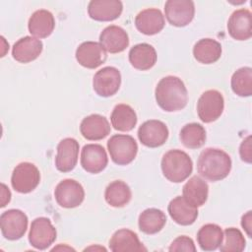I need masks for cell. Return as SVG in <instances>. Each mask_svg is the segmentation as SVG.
<instances>
[{
    "label": "cell",
    "instance_id": "cell-1",
    "mask_svg": "<svg viewBox=\"0 0 252 252\" xmlns=\"http://www.w3.org/2000/svg\"><path fill=\"white\" fill-rule=\"evenodd\" d=\"M155 96L158 106L167 112L183 109L188 100L187 89L181 79L166 76L157 85Z\"/></svg>",
    "mask_w": 252,
    "mask_h": 252
},
{
    "label": "cell",
    "instance_id": "cell-2",
    "mask_svg": "<svg viewBox=\"0 0 252 252\" xmlns=\"http://www.w3.org/2000/svg\"><path fill=\"white\" fill-rule=\"evenodd\" d=\"M231 158L224 151L205 149L199 156L197 170L201 176L212 182L224 179L230 172Z\"/></svg>",
    "mask_w": 252,
    "mask_h": 252
},
{
    "label": "cell",
    "instance_id": "cell-3",
    "mask_svg": "<svg viewBox=\"0 0 252 252\" xmlns=\"http://www.w3.org/2000/svg\"><path fill=\"white\" fill-rule=\"evenodd\" d=\"M161 170L170 182L179 183L189 177L193 170L191 158L181 150H170L161 158Z\"/></svg>",
    "mask_w": 252,
    "mask_h": 252
},
{
    "label": "cell",
    "instance_id": "cell-4",
    "mask_svg": "<svg viewBox=\"0 0 252 252\" xmlns=\"http://www.w3.org/2000/svg\"><path fill=\"white\" fill-rule=\"evenodd\" d=\"M107 150L113 162L119 165H126L136 158L138 145L132 136L116 134L107 141Z\"/></svg>",
    "mask_w": 252,
    "mask_h": 252
},
{
    "label": "cell",
    "instance_id": "cell-5",
    "mask_svg": "<svg viewBox=\"0 0 252 252\" xmlns=\"http://www.w3.org/2000/svg\"><path fill=\"white\" fill-rule=\"evenodd\" d=\"M40 181L38 168L31 162H21L13 170L11 184L15 191L19 193H30L33 191Z\"/></svg>",
    "mask_w": 252,
    "mask_h": 252
},
{
    "label": "cell",
    "instance_id": "cell-6",
    "mask_svg": "<svg viewBox=\"0 0 252 252\" xmlns=\"http://www.w3.org/2000/svg\"><path fill=\"white\" fill-rule=\"evenodd\" d=\"M27 215L18 209H10L2 213L0 217V227L2 235L8 240L22 238L28 228Z\"/></svg>",
    "mask_w": 252,
    "mask_h": 252
},
{
    "label": "cell",
    "instance_id": "cell-7",
    "mask_svg": "<svg viewBox=\"0 0 252 252\" xmlns=\"http://www.w3.org/2000/svg\"><path fill=\"white\" fill-rule=\"evenodd\" d=\"M224 100L222 94L217 90H209L201 94L197 102L199 118L205 123L216 121L222 113Z\"/></svg>",
    "mask_w": 252,
    "mask_h": 252
},
{
    "label": "cell",
    "instance_id": "cell-8",
    "mask_svg": "<svg viewBox=\"0 0 252 252\" xmlns=\"http://www.w3.org/2000/svg\"><path fill=\"white\" fill-rule=\"evenodd\" d=\"M56 235V228L53 226L50 220L40 217L32 221L29 232V242L35 249L44 250L55 241Z\"/></svg>",
    "mask_w": 252,
    "mask_h": 252
},
{
    "label": "cell",
    "instance_id": "cell-9",
    "mask_svg": "<svg viewBox=\"0 0 252 252\" xmlns=\"http://www.w3.org/2000/svg\"><path fill=\"white\" fill-rule=\"evenodd\" d=\"M54 197L60 207L72 209L83 203L85 191L78 181L74 179H64L57 184L54 190Z\"/></svg>",
    "mask_w": 252,
    "mask_h": 252
},
{
    "label": "cell",
    "instance_id": "cell-10",
    "mask_svg": "<svg viewBox=\"0 0 252 252\" xmlns=\"http://www.w3.org/2000/svg\"><path fill=\"white\" fill-rule=\"evenodd\" d=\"M121 85V75L117 68L107 66L98 70L93 80L94 91L103 97L115 94Z\"/></svg>",
    "mask_w": 252,
    "mask_h": 252
},
{
    "label": "cell",
    "instance_id": "cell-11",
    "mask_svg": "<svg viewBox=\"0 0 252 252\" xmlns=\"http://www.w3.org/2000/svg\"><path fill=\"white\" fill-rule=\"evenodd\" d=\"M164 13L170 25L185 27L194 18V2L190 0H168L164 4Z\"/></svg>",
    "mask_w": 252,
    "mask_h": 252
},
{
    "label": "cell",
    "instance_id": "cell-12",
    "mask_svg": "<svg viewBox=\"0 0 252 252\" xmlns=\"http://www.w3.org/2000/svg\"><path fill=\"white\" fill-rule=\"evenodd\" d=\"M138 138L144 146L158 148L166 142L168 138V129L162 121L156 119L148 120L139 127Z\"/></svg>",
    "mask_w": 252,
    "mask_h": 252
},
{
    "label": "cell",
    "instance_id": "cell-13",
    "mask_svg": "<svg viewBox=\"0 0 252 252\" xmlns=\"http://www.w3.org/2000/svg\"><path fill=\"white\" fill-rule=\"evenodd\" d=\"M107 54L102 45L95 41H85L76 49V59L88 69H95L105 62Z\"/></svg>",
    "mask_w": 252,
    "mask_h": 252
},
{
    "label": "cell",
    "instance_id": "cell-14",
    "mask_svg": "<svg viewBox=\"0 0 252 252\" xmlns=\"http://www.w3.org/2000/svg\"><path fill=\"white\" fill-rule=\"evenodd\" d=\"M108 162V158L104 148L98 144L85 145L81 153V165L90 173H99Z\"/></svg>",
    "mask_w": 252,
    "mask_h": 252
},
{
    "label": "cell",
    "instance_id": "cell-15",
    "mask_svg": "<svg viewBox=\"0 0 252 252\" xmlns=\"http://www.w3.org/2000/svg\"><path fill=\"white\" fill-rule=\"evenodd\" d=\"M79 143L73 138H65L57 146L55 157L56 168L61 172L73 170L78 161Z\"/></svg>",
    "mask_w": 252,
    "mask_h": 252
},
{
    "label": "cell",
    "instance_id": "cell-16",
    "mask_svg": "<svg viewBox=\"0 0 252 252\" xmlns=\"http://www.w3.org/2000/svg\"><path fill=\"white\" fill-rule=\"evenodd\" d=\"M251 12L248 9L235 10L227 22L229 35L236 40H247L252 36Z\"/></svg>",
    "mask_w": 252,
    "mask_h": 252
},
{
    "label": "cell",
    "instance_id": "cell-17",
    "mask_svg": "<svg viewBox=\"0 0 252 252\" xmlns=\"http://www.w3.org/2000/svg\"><path fill=\"white\" fill-rule=\"evenodd\" d=\"M123 10L119 0H92L88 6L89 16L98 22H109L117 19Z\"/></svg>",
    "mask_w": 252,
    "mask_h": 252
},
{
    "label": "cell",
    "instance_id": "cell-18",
    "mask_svg": "<svg viewBox=\"0 0 252 252\" xmlns=\"http://www.w3.org/2000/svg\"><path fill=\"white\" fill-rule=\"evenodd\" d=\"M164 16L159 9L149 8L141 11L135 18L137 30L147 35H154L164 28Z\"/></svg>",
    "mask_w": 252,
    "mask_h": 252
},
{
    "label": "cell",
    "instance_id": "cell-19",
    "mask_svg": "<svg viewBox=\"0 0 252 252\" xmlns=\"http://www.w3.org/2000/svg\"><path fill=\"white\" fill-rule=\"evenodd\" d=\"M99 43L109 53L122 52L129 45L127 32L118 26L111 25L106 27L99 34Z\"/></svg>",
    "mask_w": 252,
    "mask_h": 252
},
{
    "label": "cell",
    "instance_id": "cell-20",
    "mask_svg": "<svg viewBox=\"0 0 252 252\" xmlns=\"http://www.w3.org/2000/svg\"><path fill=\"white\" fill-rule=\"evenodd\" d=\"M80 132L87 140L98 141L105 138L110 133V125L104 116L92 114L82 120Z\"/></svg>",
    "mask_w": 252,
    "mask_h": 252
},
{
    "label": "cell",
    "instance_id": "cell-21",
    "mask_svg": "<svg viewBox=\"0 0 252 252\" xmlns=\"http://www.w3.org/2000/svg\"><path fill=\"white\" fill-rule=\"evenodd\" d=\"M167 211L170 218L180 225H190L198 217V209L188 203L183 196L172 199L167 206Z\"/></svg>",
    "mask_w": 252,
    "mask_h": 252
},
{
    "label": "cell",
    "instance_id": "cell-22",
    "mask_svg": "<svg viewBox=\"0 0 252 252\" xmlns=\"http://www.w3.org/2000/svg\"><path fill=\"white\" fill-rule=\"evenodd\" d=\"M42 48L43 44L40 39L32 36H24L15 42L12 48V55L20 63H29L40 55Z\"/></svg>",
    "mask_w": 252,
    "mask_h": 252
},
{
    "label": "cell",
    "instance_id": "cell-23",
    "mask_svg": "<svg viewBox=\"0 0 252 252\" xmlns=\"http://www.w3.org/2000/svg\"><path fill=\"white\" fill-rule=\"evenodd\" d=\"M109 248L113 252L127 251H147V248L139 240L138 235L127 228L118 229L109 240Z\"/></svg>",
    "mask_w": 252,
    "mask_h": 252
},
{
    "label": "cell",
    "instance_id": "cell-24",
    "mask_svg": "<svg viewBox=\"0 0 252 252\" xmlns=\"http://www.w3.org/2000/svg\"><path fill=\"white\" fill-rule=\"evenodd\" d=\"M55 27V20L51 12L40 9L35 11L30 18L28 28L29 32L38 38L49 36Z\"/></svg>",
    "mask_w": 252,
    "mask_h": 252
},
{
    "label": "cell",
    "instance_id": "cell-25",
    "mask_svg": "<svg viewBox=\"0 0 252 252\" xmlns=\"http://www.w3.org/2000/svg\"><path fill=\"white\" fill-rule=\"evenodd\" d=\"M156 49L149 43L134 45L129 51V61L138 70L146 71L154 67L157 62Z\"/></svg>",
    "mask_w": 252,
    "mask_h": 252
},
{
    "label": "cell",
    "instance_id": "cell-26",
    "mask_svg": "<svg viewBox=\"0 0 252 252\" xmlns=\"http://www.w3.org/2000/svg\"><path fill=\"white\" fill-rule=\"evenodd\" d=\"M182 193L188 203L198 208L206 203L209 194V186L205 180L195 175L185 183Z\"/></svg>",
    "mask_w": 252,
    "mask_h": 252
},
{
    "label": "cell",
    "instance_id": "cell-27",
    "mask_svg": "<svg viewBox=\"0 0 252 252\" xmlns=\"http://www.w3.org/2000/svg\"><path fill=\"white\" fill-rule=\"evenodd\" d=\"M195 59L202 64H212L217 62L221 55V45L213 38H202L193 47Z\"/></svg>",
    "mask_w": 252,
    "mask_h": 252
},
{
    "label": "cell",
    "instance_id": "cell-28",
    "mask_svg": "<svg viewBox=\"0 0 252 252\" xmlns=\"http://www.w3.org/2000/svg\"><path fill=\"white\" fill-rule=\"evenodd\" d=\"M166 223L165 214L158 209L150 208L143 211L138 220L139 228L146 234H155L160 231Z\"/></svg>",
    "mask_w": 252,
    "mask_h": 252
},
{
    "label": "cell",
    "instance_id": "cell-29",
    "mask_svg": "<svg viewBox=\"0 0 252 252\" xmlns=\"http://www.w3.org/2000/svg\"><path fill=\"white\" fill-rule=\"evenodd\" d=\"M110 121L115 130L128 132L136 126L137 115L130 105L120 103L113 108Z\"/></svg>",
    "mask_w": 252,
    "mask_h": 252
},
{
    "label": "cell",
    "instance_id": "cell-30",
    "mask_svg": "<svg viewBox=\"0 0 252 252\" xmlns=\"http://www.w3.org/2000/svg\"><path fill=\"white\" fill-rule=\"evenodd\" d=\"M223 240V232L218 224L207 223L197 233V241L203 251H214Z\"/></svg>",
    "mask_w": 252,
    "mask_h": 252
},
{
    "label": "cell",
    "instance_id": "cell-31",
    "mask_svg": "<svg viewBox=\"0 0 252 252\" xmlns=\"http://www.w3.org/2000/svg\"><path fill=\"white\" fill-rule=\"evenodd\" d=\"M104 198L111 207L121 208L130 202L132 198L131 189L124 181L114 180L107 185Z\"/></svg>",
    "mask_w": 252,
    "mask_h": 252
},
{
    "label": "cell",
    "instance_id": "cell-32",
    "mask_svg": "<svg viewBox=\"0 0 252 252\" xmlns=\"http://www.w3.org/2000/svg\"><path fill=\"white\" fill-rule=\"evenodd\" d=\"M180 141L188 149H199L206 142V130L199 123H189L180 130Z\"/></svg>",
    "mask_w": 252,
    "mask_h": 252
},
{
    "label": "cell",
    "instance_id": "cell-33",
    "mask_svg": "<svg viewBox=\"0 0 252 252\" xmlns=\"http://www.w3.org/2000/svg\"><path fill=\"white\" fill-rule=\"evenodd\" d=\"M231 89L239 96H250L252 94V69L250 67L239 68L233 73Z\"/></svg>",
    "mask_w": 252,
    "mask_h": 252
},
{
    "label": "cell",
    "instance_id": "cell-34",
    "mask_svg": "<svg viewBox=\"0 0 252 252\" xmlns=\"http://www.w3.org/2000/svg\"><path fill=\"white\" fill-rule=\"evenodd\" d=\"M224 241L220 245L221 252H241L244 250L246 241L242 232L235 227L225 228L223 234Z\"/></svg>",
    "mask_w": 252,
    "mask_h": 252
},
{
    "label": "cell",
    "instance_id": "cell-35",
    "mask_svg": "<svg viewBox=\"0 0 252 252\" xmlns=\"http://www.w3.org/2000/svg\"><path fill=\"white\" fill-rule=\"evenodd\" d=\"M168 250L170 252L172 251H187V252H195L196 251V246L194 244V241L192 238L186 236V235H181L175 238L172 243L170 244Z\"/></svg>",
    "mask_w": 252,
    "mask_h": 252
},
{
    "label": "cell",
    "instance_id": "cell-36",
    "mask_svg": "<svg viewBox=\"0 0 252 252\" xmlns=\"http://www.w3.org/2000/svg\"><path fill=\"white\" fill-rule=\"evenodd\" d=\"M240 158L243 161L247 163H251L252 160V154H251V136L246 137L239 148Z\"/></svg>",
    "mask_w": 252,
    "mask_h": 252
},
{
    "label": "cell",
    "instance_id": "cell-37",
    "mask_svg": "<svg viewBox=\"0 0 252 252\" xmlns=\"http://www.w3.org/2000/svg\"><path fill=\"white\" fill-rule=\"evenodd\" d=\"M241 226L249 237H252V212L248 211L241 218Z\"/></svg>",
    "mask_w": 252,
    "mask_h": 252
},
{
    "label": "cell",
    "instance_id": "cell-38",
    "mask_svg": "<svg viewBox=\"0 0 252 252\" xmlns=\"http://www.w3.org/2000/svg\"><path fill=\"white\" fill-rule=\"evenodd\" d=\"M1 188H2V191H1V208L5 207L9 202H10V199H11V192L9 190V188H7V186L2 183L1 184Z\"/></svg>",
    "mask_w": 252,
    "mask_h": 252
}]
</instances>
